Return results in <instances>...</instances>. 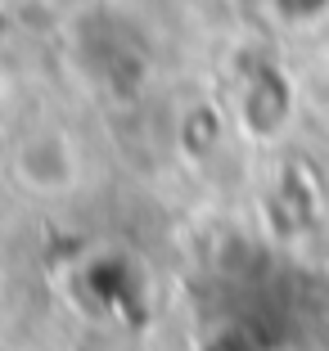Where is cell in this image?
I'll list each match as a JSON object with an SVG mask.
<instances>
[{
    "mask_svg": "<svg viewBox=\"0 0 329 351\" xmlns=\"http://www.w3.org/2000/svg\"><path fill=\"white\" fill-rule=\"evenodd\" d=\"M23 185H36V189H68L77 180V154H72V140L59 131L50 135H32L23 140Z\"/></svg>",
    "mask_w": 329,
    "mask_h": 351,
    "instance_id": "obj_1",
    "label": "cell"
}]
</instances>
